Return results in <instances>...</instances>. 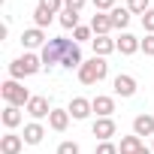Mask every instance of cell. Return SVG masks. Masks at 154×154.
Segmentation results:
<instances>
[{
  "label": "cell",
  "mask_w": 154,
  "mask_h": 154,
  "mask_svg": "<svg viewBox=\"0 0 154 154\" xmlns=\"http://www.w3.org/2000/svg\"><path fill=\"white\" fill-rule=\"evenodd\" d=\"M24 145V136H15V133H6L3 139H0V151L3 154H18Z\"/></svg>",
  "instance_id": "obj_13"
},
{
  "label": "cell",
  "mask_w": 154,
  "mask_h": 154,
  "mask_svg": "<svg viewBox=\"0 0 154 154\" xmlns=\"http://www.w3.org/2000/svg\"><path fill=\"white\" fill-rule=\"evenodd\" d=\"M94 154H118V145H112V142H100Z\"/></svg>",
  "instance_id": "obj_29"
},
{
  "label": "cell",
  "mask_w": 154,
  "mask_h": 154,
  "mask_svg": "<svg viewBox=\"0 0 154 154\" xmlns=\"http://www.w3.org/2000/svg\"><path fill=\"white\" fill-rule=\"evenodd\" d=\"M82 63H85V60H82V51H79V42H69V48H66V54H63V66H66V69H72V66L79 69Z\"/></svg>",
  "instance_id": "obj_14"
},
{
  "label": "cell",
  "mask_w": 154,
  "mask_h": 154,
  "mask_svg": "<svg viewBox=\"0 0 154 154\" xmlns=\"http://www.w3.org/2000/svg\"><path fill=\"white\" fill-rule=\"evenodd\" d=\"M42 27H30V30H24L21 33V42L27 45V48H36V45H42Z\"/></svg>",
  "instance_id": "obj_19"
},
{
  "label": "cell",
  "mask_w": 154,
  "mask_h": 154,
  "mask_svg": "<svg viewBox=\"0 0 154 154\" xmlns=\"http://www.w3.org/2000/svg\"><path fill=\"white\" fill-rule=\"evenodd\" d=\"M42 136H45L42 124H36V121H33V124H27V127H24V142H27V145H39V142H42Z\"/></svg>",
  "instance_id": "obj_18"
},
{
  "label": "cell",
  "mask_w": 154,
  "mask_h": 154,
  "mask_svg": "<svg viewBox=\"0 0 154 154\" xmlns=\"http://www.w3.org/2000/svg\"><path fill=\"white\" fill-rule=\"evenodd\" d=\"M127 9H130V12H142V15H145V12H148V0H130Z\"/></svg>",
  "instance_id": "obj_24"
},
{
  "label": "cell",
  "mask_w": 154,
  "mask_h": 154,
  "mask_svg": "<svg viewBox=\"0 0 154 154\" xmlns=\"http://www.w3.org/2000/svg\"><path fill=\"white\" fill-rule=\"evenodd\" d=\"M133 133L142 139V136H154V118L151 115H136L133 118Z\"/></svg>",
  "instance_id": "obj_10"
},
{
  "label": "cell",
  "mask_w": 154,
  "mask_h": 154,
  "mask_svg": "<svg viewBox=\"0 0 154 154\" xmlns=\"http://www.w3.org/2000/svg\"><path fill=\"white\" fill-rule=\"evenodd\" d=\"M72 36H75V42H85V39H91V27H75Z\"/></svg>",
  "instance_id": "obj_30"
},
{
  "label": "cell",
  "mask_w": 154,
  "mask_h": 154,
  "mask_svg": "<svg viewBox=\"0 0 154 154\" xmlns=\"http://www.w3.org/2000/svg\"><path fill=\"white\" fill-rule=\"evenodd\" d=\"M48 127L57 130V133H63V130L69 127V109H51V115H48Z\"/></svg>",
  "instance_id": "obj_9"
},
{
  "label": "cell",
  "mask_w": 154,
  "mask_h": 154,
  "mask_svg": "<svg viewBox=\"0 0 154 154\" xmlns=\"http://www.w3.org/2000/svg\"><path fill=\"white\" fill-rule=\"evenodd\" d=\"M91 106H94V112H97L100 118H112V112H115V100H112V97H103V94L94 97Z\"/></svg>",
  "instance_id": "obj_11"
},
{
  "label": "cell",
  "mask_w": 154,
  "mask_h": 154,
  "mask_svg": "<svg viewBox=\"0 0 154 154\" xmlns=\"http://www.w3.org/2000/svg\"><path fill=\"white\" fill-rule=\"evenodd\" d=\"M57 154H79V145H75V142H60Z\"/></svg>",
  "instance_id": "obj_27"
},
{
  "label": "cell",
  "mask_w": 154,
  "mask_h": 154,
  "mask_svg": "<svg viewBox=\"0 0 154 154\" xmlns=\"http://www.w3.org/2000/svg\"><path fill=\"white\" fill-rule=\"evenodd\" d=\"M85 6V0H63V9H72V12H79Z\"/></svg>",
  "instance_id": "obj_32"
},
{
  "label": "cell",
  "mask_w": 154,
  "mask_h": 154,
  "mask_svg": "<svg viewBox=\"0 0 154 154\" xmlns=\"http://www.w3.org/2000/svg\"><path fill=\"white\" fill-rule=\"evenodd\" d=\"M0 118H3V124H6L9 130L21 124V112H18V106H6V109H3V115H0Z\"/></svg>",
  "instance_id": "obj_21"
},
{
  "label": "cell",
  "mask_w": 154,
  "mask_h": 154,
  "mask_svg": "<svg viewBox=\"0 0 154 154\" xmlns=\"http://www.w3.org/2000/svg\"><path fill=\"white\" fill-rule=\"evenodd\" d=\"M27 112H30V118H48V115H51V109H48V100H45V97H30Z\"/></svg>",
  "instance_id": "obj_12"
},
{
  "label": "cell",
  "mask_w": 154,
  "mask_h": 154,
  "mask_svg": "<svg viewBox=\"0 0 154 154\" xmlns=\"http://www.w3.org/2000/svg\"><path fill=\"white\" fill-rule=\"evenodd\" d=\"M106 72H109V63L94 54L91 60H85V63L79 66V82H82V85H97V82L106 79Z\"/></svg>",
  "instance_id": "obj_1"
},
{
  "label": "cell",
  "mask_w": 154,
  "mask_h": 154,
  "mask_svg": "<svg viewBox=\"0 0 154 154\" xmlns=\"http://www.w3.org/2000/svg\"><path fill=\"white\" fill-rule=\"evenodd\" d=\"M60 24H63L66 30H75V27H79V12L63 9V12H60Z\"/></svg>",
  "instance_id": "obj_22"
},
{
  "label": "cell",
  "mask_w": 154,
  "mask_h": 154,
  "mask_svg": "<svg viewBox=\"0 0 154 154\" xmlns=\"http://www.w3.org/2000/svg\"><path fill=\"white\" fill-rule=\"evenodd\" d=\"M0 94H3V100L9 103V106H27L30 103V94H27V88H21L15 79H9V82H3V88H0Z\"/></svg>",
  "instance_id": "obj_4"
},
{
  "label": "cell",
  "mask_w": 154,
  "mask_h": 154,
  "mask_svg": "<svg viewBox=\"0 0 154 154\" xmlns=\"http://www.w3.org/2000/svg\"><path fill=\"white\" fill-rule=\"evenodd\" d=\"M94 9L97 12H112L115 9V0H94Z\"/></svg>",
  "instance_id": "obj_26"
},
{
  "label": "cell",
  "mask_w": 154,
  "mask_h": 154,
  "mask_svg": "<svg viewBox=\"0 0 154 154\" xmlns=\"http://www.w3.org/2000/svg\"><path fill=\"white\" fill-rule=\"evenodd\" d=\"M142 51L154 57V33H145V39H142Z\"/></svg>",
  "instance_id": "obj_28"
},
{
  "label": "cell",
  "mask_w": 154,
  "mask_h": 154,
  "mask_svg": "<svg viewBox=\"0 0 154 154\" xmlns=\"http://www.w3.org/2000/svg\"><path fill=\"white\" fill-rule=\"evenodd\" d=\"M130 15H133L130 9H124V6H115V9L109 12V18H112V27H118V30H121V27H127V24H130Z\"/></svg>",
  "instance_id": "obj_17"
},
{
  "label": "cell",
  "mask_w": 154,
  "mask_h": 154,
  "mask_svg": "<svg viewBox=\"0 0 154 154\" xmlns=\"http://www.w3.org/2000/svg\"><path fill=\"white\" fill-rule=\"evenodd\" d=\"M112 51H118L115 39H109V36H97V39H94V54H97V57H106V54H112Z\"/></svg>",
  "instance_id": "obj_16"
},
{
  "label": "cell",
  "mask_w": 154,
  "mask_h": 154,
  "mask_svg": "<svg viewBox=\"0 0 154 154\" xmlns=\"http://www.w3.org/2000/svg\"><path fill=\"white\" fill-rule=\"evenodd\" d=\"M142 27H145V33H154V9H148L142 15Z\"/></svg>",
  "instance_id": "obj_25"
},
{
  "label": "cell",
  "mask_w": 154,
  "mask_h": 154,
  "mask_svg": "<svg viewBox=\"0 0 154 154\" xmlns=\"http://www.w3.org/2000/svg\"><path fill=\"white\" fill-rule=\"evenodd\" d=\"M60 3H63V0H39V6H42V9H48V12H57V9H60Z\"/></svg>",
  "instance_id": "obj_31"
},
{
  "label": "cell",
  "mask_w": 154,
  "mask_h": 154,
  "mask_svg": "<svg viewBox=\"0 0 154 154\" xmlns=\"http://www.w3.org/2000/svg\"><path fill=\"white\" fill-rule=\"evenodd\" d=\"M39 66H42V57H36V54H24V57H18V60L9 63V75L18 82V79H24V75L39 72Z\"/></svg>",
  "instance_id": "obj_3"
},
{
  "label": "cell",
  "mask_w": 154,
  "mask_h": 154,
  "mask_svg": "<svg viewBox=\"0 0 154 154\" xmlns=\"http://www.w3.org/2000/svg\"><path fill=\"white\" fill-rule=\"evenodd\" d=\"M66 48H69V39H63V36H54V39H48L45 45H42V66H54V63H63V54H66Z\"/></svg>",
  "instance_id": "obj_2"
},
{
  "label": "cell",
  "mask_w": 154,
  "mask_h": 154,
  "mask_svg": "<svg viewBox=\"0 0 154 154\" xmlns=\"http://www.w3.org/2000/svg\"><path fill=\"white\" fill-rule=\"evenodd\" d=\"M91 30H94L97 36H106V33L112 30V18H109V15H103V12H97V15L91 18Z\"/></svg>",
  "instance_id": "obj_15"
},
{
  "label": "cell",
  "mask_w": 154,
  "mask_h": 154,
  "mask_svg": "<svg viewBox=\"0 0 154 154\" xmlns=\"http://www.w3.org/2000/svg\"><path fill=\"white\" fill-rule=\"evenodd\" d=\"M94 136H97L100 142H109V139L115 136V121H112V118H97V121H94Z\"/></svg>",
  "instance_id": "obj_7"
},
{
  "label": "cell",
  "mask_w": 154,
  "mask_h": 154,
  "mask_svg": "<svg viewBox=\"0 0 154 154\" xmlns=\"http://www.w3.org/2000/svg\"><path fill=\"white\" fill-rule=\"evenodd\" d=\"M51 15H54V12H48V9L36 6V12H33V21H36V27H48V24H51Z\"/></svg>",
  "instance_id": "obj_23"
},
{
  "label": "cell",
  "mask_w": 154,
  "mask_h": 154,
  "mask_svg": "<svg viewBox=\"0 0 154 154\" xmlns=\"http://www.w3.org/2000/svg\"><path fill=\"white\" fill-rule=\"evenodd\" d=\"M151 151H154V148H151Z\"/></svg>",
  "instance_id": "obj_34"
},
{
  "label": "cell",
  "mask_w": 154,
  "mask_h": 154,
  "mask_svg": "<svg viewBox=\"0 0 154 154\" xmlns=\"http://www.w3.org/2000/svg\"><path fill=\"white\" fill-rule=\"evenodd\" d=\"M136 154H154V151H151V148H145V145H142V148H139V151H136Z\"/></svg>",
  "instance_id": "obj_33"
},
{
  "label": "cell",
  "mask_w": 154,
  "mask_h": 154,
  "mask_svg": "<svg viewBox=\"0 0 154 154\" xmlns=\"http://www.w3.org/2000/svg\"><path fill=\"white\" fill-rule=\"evenodd\" d=\"M139 148H142V139L133 133V136H124V139H121V145H118V154H136Z\"/></svg>",
  "instance_id": "obj_20"
},
{
  "label": "cell",
  "mask_w": 154,
  "mask_h": 154,
  "mask_svg": "<svg viewBox=\"0 0 154 154\" xmlns=\"http://www.w3.org/2000/svg\"><path fill=\"white\" fill-rule=\"evenodd\" d=\"M112 88H115L118 97H133V94H136V79H133V75H127V72H121V75H115Z\"/></svg>",
  "instance_id": "obj_5"
},
{
  "label": "cell",
  "mask_w": 154,
  "mask_h": 154,
  "mask_svg": "<svg viewBox=\"0 0 154 154\" xmlns=\"http://www.w3.org/2000/svg\"><path fill=\"white\" fill-rule=\"evenodd\" d=\"M115 45H118L121 54H136L142 48V39H136L133 33H121V39H115Z\"/></svg>",
  "instance_id": "obj_8"
},
{
  "label": "cell",
  "mask_w": 154,
  "mask_h": 154,
  "mask_svg": "<svg viewBox=\"0 0 154 154\" xmlns=\"http://www.w3.org/2000/svg\"><path fill=\"white\" fill-rule=\"evenodd\" d=\"M91 112H94L91 100H85V97H72V103H69V115H72L75 121H85Z\"/></svg>",
  "instance_id": "obj_6"
}]
</instances>
